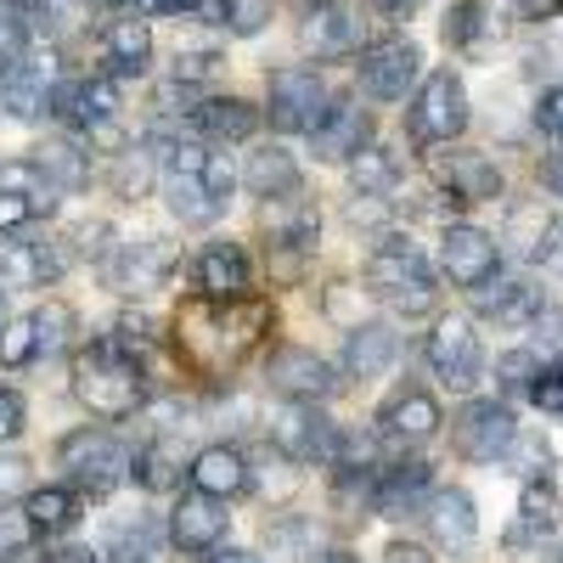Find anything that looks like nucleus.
I'll return each mask as SVG.
<instances>
[{
	"instance_id": "1",
	"label": "nucleus",
	"mask_w": 563,
	"mask_h": 563,
	"mask_svg": "<svg viewBox=\"0 0 563 563\" xmlns=\"http://www.w3.org/2000/svg\"><path fill=\"white\" fill-rule=\"evenodd\" d=\"M271 333V305L265 299H192L175 316V350L180 361L203 372V378H225L238 372Z\"/></svg>"
},
{
	"instance_id": "2",
	"label": "nucleus",
	"mask_w": 563,
	"mask_h": 563,
	"mask_svg": "<svg viewBox=\"0 0 563 563\" xmlns=\"http://www.w3.org/2000/svg\"><path fill=\"white\" fill-rule=\"evenodd\" d=\"M74 395L108 422L135 417L147 406V366H141L135 344L130 339H90L74 355Z\"/></svg>"
},
{
	"instance_id": "3",
	"label": "nucleus",
	"mask_w": 563,
	"mask_h": 563,
	"mask_svg": "<svg viewBox=\"0 0 563 563\" xmlns=\"http://www.w3.org/2000/svg\"><path fill=\"white\" fill-rule=\"evenodd\" d=\"M231 164L214 153V147H198V141H175L169 158H164V198H169V214L180 225H209L225 214L231 203Z\"/></svg>"
},
{
	"instance_id": "4",
	"label": "nucleus",
	"mask_w": 563,
	"mask_h": 563,
	"mask_svg": "<svg viewBox=\"0 0 563 563\" xmlns=\"http://www.w3.org/2000/svg\"><path fill=\"white\" fill-rule=\"evenodd\" d=\"M366 288L378 294L389 310H400V316H422L434 305V271L411 243L389 238L378 254L366 260Z\"/></svg>"
},
{
	"instance_id": "5",
	"label": "nucleus",
	"mask_w": 563,
	"mask_h": 563,
	"mask_svg": "<svg viewBox=\"0 0 563 563\" xmlns=\"http://www.w3.org/2000/svg\"><path fill=\"white\" fill-rule=\"evenodd\" d=\"M57 462L79 496H108L130 479V451L108 434V429H74L57 445Z\"/></svg>"
},
{
	"instance_id": "6",
	"label": "nucleus",
	"mask_w": 563,
	"mask_h": 563,
	"mask_svg": "<svg viewBox=\"0 0 563 563\" xmlns=\"http://www.w3.org/2000/svg\"><path fill=\"white\" fill-rule=\"evenodd\" d=\"M406 130L422 147H451V141L467 130V85L451 68H434L417 85V97L406 108Z\"/></svg>"
},
{
	"instance_id": "7",
	"label": "nucleus",
	"mask_w": 563,
	"mask_h": 563,
	"mask_svg": "<svg viewBox=\"0 0 563 563\" xmlns=\"http://www.w3.org/2000/svg\"><path fill=\"white\" fill-rule=\"evenodd\" d=\"M333 113V97H327V79L316 68H282L271 74V97H265V119L288 135H316L321 119Z\"/></svg>"
},
{
	"instance_id": "8",
	"label": "nucleus",
	"mask_w": 563,
	"mask_h": 563,
	"mask_svg": "<svg viewBox=\"0 0 563 563\" xmlns=\"http://www.w3.org/2000/svg\"><path fill=\"white\" fill-rule=\"evenodd\" d=\"M52 113L85 135H97V141H119V79L108 74H79V79H63L57 85V97H52Z\"/></svg>"
},
{
	"instance_id": "9",
	"label": "nucleus",
	"mask_w": 563,
	"mask_h": 563,
	"mask_svg": "<svg viewBox=\"0 0 563 563\" xmlns=\"http://www.w3.org/2000/svg\"><path fill=\"white\" fill-rule=\"evenodd\" d=\"M512 440H519V422L501 400H467L451 417V445L462 462H496L512 451Z\"/></svg>"
},
{
	"instance_id": "10",
	"label": "nucleus",
	"mask_w": 563,
	"mask_h": 563,
	"mask_svg": "<svg viewBox=\"0 0 563 563\" xmlns=\"http://www.w3.org/2000/svg\"><path fill=\"white\" fill-rule=\"evenodd\" d=\"M417 74H422V52L411 40H400V34L372 40L361 52V68H355V79H361V90L372 102H400L406 90L417 85Z\"/></svg>"
},
{
	"instance_id": "11",
	"label": "nucleus",
	"mask_w": 563,
	"mask_h": 563,
	"mask_svg": "<svg viewBox=\"0 0 563 563\" xmlns=\"http://www.w3.org/2000/svg\"><path fill=\"white\" fill-rule=\"evenodd\" d=\"M422 355H429V372L440 384H451V389L479 384V339H474V321L467 316H440Z\"/></svg>"
},
{
	"instance_id": "12",
	"label": "nucleus",
	"mask_w": 563,
	"mask_h": 563,
	"mask_svg": "<svg viewBox=\"0 0 563 563\" xmlns=\"http://www.w3.org/2000/svg\"><path fill=\"white\" fill-rule=\"evenodd\" d=\"M440 265H445V276L456 282V288L479 294L485 282H496V271H501V243L490 238V231H479V225H445Z\"/></svg>"
},
{
	"instance_id": "13",
	"label": "nucleus",
	"mask_w": 563,
	"mask_h": 563,
	"mask_svg": "<svg viewBox=\"0 0 563 563\" xmlns=\"http://www.w3.org/2000/svg\"><path fill=\"white\" fill-rule=\"evenodd\" d=\"M57 57L52 52H23L7 74H0V108L12 119H40L52 113V97H57Z\"/></svg>"
},
{
	"instance_id": "14",
	"label": "nucleus",
	"mask_w": 563,
	"mask_h": 563,
	"mask_svg": "<svg viewBox=\"0 0 563 563\" xmlns=\"http://www.w3.org/2000/svg\"><path fill=\"white\" fill-rule=\"evenodd\" d=\"M265 378H271V389H276V395L305 400V406H316V400H327V395L339 389V372L327 366L316 350H305V344H282V350H271Z\"/></svg>"
},
{
	"instance_id": "15",
	"label": "nucleus",
	"mask_w": 563,
	"mask_h": 563,
	"mask_svg": "<svg viewBox=\"0 0 563 563\" xmlns=\"http://www.w3.org/2000/svg\"><path fill=\"white\" fill-rule=\"evenodd\" d=\"M271 445L288 456V462H327V456L339 451V429L316 406L288 400V406L276 411V422H271Z\"/></svg>"
},
{
	"instance_id": "16",
	"label": "nucleus",
	"mask_w": 563,
	"mask_h": 563,
	"mask_svg": "<svg viewBox=\"0 0 563 563\" xmlns=\"http://www.w3.org/2000/svg\"><path fill=\"white\" fill-rule=\"evenodd\" d=\"M429 169H434V180L445 186L456 203H490V198H501V169L485 153H474V147H456V141H451V147H440L429 158Z\"/></svg>"
},
{
	"instance_id": "17",
	"label": "nucleus",
	"mask_w": 563,
	"mask_h": 563,
	"mask_svg": "<svg viewBox=\"0 0 563 563\" xmlns=\"http://www.w3.org/2000/svg\"><path fill=\"white\" fill-rule=\"evenodd\" d=\"M52 209H57V186L34 169V158L0 169V238L40 220V214H52Z\"/></svg>"
},
{
	"instance_id": "18",
	"label": "nucleus",
	"mask_w": 563,
	"mask_h": 563,
	"mask_svg": "<svg viewBox=\"0 0 563 563\" xmlns=\"http://www.w3.org/2000/svg\"><path fill=\"white\" fill-rule=\"evenodd\" d=\"M225 501L220 496H209V490H186L180 501H175V512H169V541L180 547V552H214L220 541H225Z\"/></svg>"
},
{
	"instance_id": "19",
	"label": "nucleus",
	"mask_w": 563,
	"mask_h": 563,
	"mask_svg": "<svg viewBox=\"0 0 563 563\" xmlns=\"http://www.w3.org/2000/svg\"><path fill=\"white\" fill-rule=\"evenodd\" d=\"M198 299H254V265L238 243H209L192 260Z\"/></svg>"
},
{
	"instance_id": "20",
	"label": "nucleus",
	"mask_w": 563,
	"mask_h": 563,
	"mask_svg": "<svg viewBox=\"0 0 563 563\" xmlns=\"http://www.w3.org/2000/svg\"><path fill=\"white\" fill-rule=\"evenodd\" d=\"M434 429H440V400H434L429 389H417V384L395 389V395L378 406V434H384L389 445H422Z\"/></svg>"
},
{
	"instance_id": "21",
	"label": "nucleus",
	"mask_w": 563,
	"mask_h": 563,
	"mask_svg": "<svg viewBox=\"0 0 563 563\" xmlns=\"http://www.w3.org/2000/svg\"><path fill=\"white\" fill-rule=\"evenodd\" d=\"M169 271H175V249L169 243H141V249L130 243V249H113V260H108V288L141 299V294H153Z\"/></svg>"
},
{
	"instance_id": "22",
	"label": "nucleus",
	"mask_w": 563,
	"mask_h": 563,
	"mask_svg": "<svg viewBox=\"0 0 563 563\" xmlns=\"http://www.w3.org/2000/svg\"><path fill=\"white\" fill-rule=\"evenodd\" d=\"M372 141V119L355 108V102H333V113L321 119V130L310 135V147L321 164H355Z\"/></svg>"
},
{
	"instance_id": "23",
	"label": "nucleus",
	"mask_w": 563,
	"mask_h": 563,
	"mask_svg": "<svg viewBox=\"0 0 563 563\" xmlns=\"http://www.w3.org/2000/svg\"><path fill=\"white\" fill-rule=\"evenodd\" d=\"M63 276V254L40 238H7L0 243V282L7 288H45Z\"/></svg>"
},
{
	"instance_id": "24",
	"label": "nucleus",
	"mask_w": 563,
	"mask_h": 563,
	"mask_svg": "<svg viewBox=\"0 0 563 563\" xmlns=\"http://www.w3.org/2000/svg\"><path fill=\"white\" fill-rule=\"evenodd\" d=\"M147 63H153V29L147 23L119 18L102 29V74L108 79H135V74H147Z\"/></svg>"
},
{
	"instance_id": "25",
	"label": "nucleus",
	"mask_w": 563,
	"mask_h": 563,
	"mask_svg": "<svg viewBox=\"0 0 563 563\" xmlns=\"http://www.w3.org/2000/svg\"><path fill=\"white\" fill-rule=\"evenodd\" d=\"M249 485H254L249 479V456L238 445H209V451L192 456V490H209V496L231 501V496H243Z\"/></svg>"
},
{
	"instance_id": "26",
	"label": "nucleus",
	"mask_w": 563,
	"mask_h": 563,
	"mask_svg": "<svg viewBox=\"0 0 563 563\" xmlns=\"http://www.w3.org/2000/svg\"><path fill=\"white\" fill-rule=\"evenodd\" d=\"M243 186H249L254 198H265V203L294 198V192H299V164H294V153H288V147H254V153L243 158Z\"/></svg>"
},
{
	"instance_id": "27",
	"label": "nucleus",
	"mask_w": 563,
	"mask_h": 563,
	"mask_svg": "<svg viewBox=\"0 0 563 563\" xmlns=\"http://www.w3.org/2000/svg\"><path fill=\"white\" fill-rule=\"evenodd\" d=\"M474 305H479V316H490L496 327H525V321L541 316V294L530 288V282H519V276L485 282V288L474 294Z\"/></svg>"
},
{
	"instance_id": "28",
	"label": "nucleus",
	"mask_w": 563,
	"mask_h": 563,
	"mask_svg": "<svg viewBox=\"0 0 563 563\" xmlns=\"http://www.w3.org/2000/svg\"><path fill=\"white\" fill-rule=\"evenodd\" d=\"M395 355H400L395 327L366 321V327H355L350 344H344V372H350V378H378V372H389V366H395Z\"/></svg>"
},
{
	"instance_id": "29",
	"label": "nucleus",
	"mask_w": 563,
	"mask_h": 563,
	"mask_svg": "<svg viewBox=\"0 0 563 563\" xmlns=\"http://www.w3.org/2000/svg\"><path fill=\"white\" fill-rule=\"evenodd\" d=\"M198 130L209 135V141H220V147H225V141H249L254 130H260V108L254 102H243V97H209V102H198Z\"/></svg>"
},
{
	"instance_id": "30",
	"label": "nucleus",
	"mask_w": 563,
	"mask_h": 563,
	"mask_svg": "<svg viewBox=\"0 0 563 563\" xmlns=\"http://www.w3.org/2000/svg\"><path fill=\"white\" fill-rule=\"evenodd\" d=\"M299 40L310 45L316 57H339V52H350V45L361 40V23L339 7V0H327V7H310V18H305Z\"/></svg>"
},
{
	"instance_id": "31",
	"label": "nucleus",
	"mask_w": 563,
	"mask_h": 563,
	"mask_svg": "<svg viewBox=\"0 0 563 563\" xmlns=\"http://www.w3.org/2000/svg\"><path fill=\"white\" fill-rule=\"evenodd\" d=\"M34 158V169L57 186V192H79V186L90 180V158H85V147L79 141H68V135H52V141H40V147L29 153Z\"/></svg>"
},
{
	"instance_id": "32",
	"label": "nucleus",
	"mask_w": 563,
	"mask_h": 563,
	"mask_svg": "<svg viewBox=\"0 0 563 563\" xmlns=\"http://www.w3.org/2000/svg\"><path fill=\"white\" fill-rule=\"evenodd\" d=\"M429 530L451 547V552H462V547H474V536H479V512H474V496L467 490H440L434 501H429Z\"/></svg>"
},
{
	"instance_id": "33",
	"label": "nucleus",
	"mask_w": 563,
	"mask_h": 563,
	"mask_svg": "<svg viewBox=\"0 0 563 563\" xmlns=\"http://www.w3.org/2000/svg\"><path fill=\"white\" fill-rule=\"evenodd\" d=\"M429 490V462H395L378 474V485H372V507L389 512V519H400V512Z\"/></svg>"
},
{
	"instance_id": "34",
	"label": "nucleus",
	"mask_w": 563,
	"mask_h": 563,
	"mask_svg": "<svg viewBox=\"0 0 563 563\" xmlns=\"http://www.w3.org/2000/svg\"><path fill=\"white\" fill-rule=\"evenodd\" d=\"M79 490L74 485H45V490H34L29 496V525H34V536H63V530H74V519H79Z\"/></svg>"
},
{
	"instance_id": "35",
	"label": "nucleus",
	"mask_w": 563,
	"mask_h": 563,
	"mask_svg": "<svg viewBox=\"0 0 563 563\" xmlns=\"http://www.w3.org/2000/svg\"><path fill=\"white\" fill-rule=\"evenodd\" d=\"M552 530H558V496H552V485L541 474V479L525 485V507H519V525H512V541H519V547L536 541V536L547 541Z\"/></svg>"
},
{
	"instance_id": "36",
	"label": "nucleus",
	"mask_w": 563,
	"mask_h": 563,
	"mask_svg": "<svg viewBox=\"0 0 563 563\" xmlns=\"http://www.w3.org/2000/svg\"><path fill=\"white\" fill-rule=\"evenodd\" d=\"M501 23H496V0H456L445 12V45H479L490 40Z\"/></svg>"
},
{
	"instance_id": "37",
	"label": "nucleus",
	"mask_w": 563,
	"mask_h": 563,
	"mask_svg": "<svg viewBox=\"0 0 563 563\" xmlns=\"http://www.w3.org/2000/svg\"><path fill=\"white\" fill-rule=\"evenodd\" d=\"M153 153H158V141H141V147H130V153L119 158V169H113V192H119V198H147V192H153L158 164H164V158H153Z\"/></svg>"
},
{
	"instance_id": "38",
	"label": "nucleus",
	"mask_w": 563,
	"mask_h": 563,
	"mask_svg": "<svg viewBox=\"0 0 563 563\" xmlns=\"http://www.w3.org/2000/svg\"><path fill=\"white\" fill-rule=\"evenodd\" d=\"M135 479L147 485V490H175V485H180V456H175V445H169V440H153L147 451L135 456Z\"/></svg>"
},
{
	"instance_id": "39",
	"label": "nucleus",
	"mask_w": 563,
	"mask_h": 563,
	"mask_svg": "<svg viewBox=\"0 0 563 563\" xmlns=\"http://www.w3.org/2000/svg\"><path fill=\"white\" fill-rule=\"evenodd\" d=\"M153 547H158V530H153V519L119 525V530H113V541H108V552H113L119 563H153Z\"/></svg>"
},
{
	"instance_id": "40",
	"label": "nucleus",
	"mask_w": 563,
	"mask_h": 563,
	"mask_svg": "<svg viewBox=\"0 0 563 563\" xmlns=\"http://www.w3.org/2000/svg\"><path fill=\"white\" fill-rule=\"evenodd\" d=\"M29 18H23V7L18 0H0V74H7L23 52H29Z\"/></svg>"
},
{
	"instance_id": "41",
	"label": "nucleus",
	"mask_w": 563,
	"mask_h": 563,
	"mask_svg": "<svg viewBox=\"0 0 563 563\" xmlns=\"http://www.w3.org/2000/svg\"><path fill=\"white\" fill-rule=\"evenodd\" d=\"M350 175H355V192H389V186H395V158L378 153V147H366L350 164Z\"/></svg>"
},
{
	"instance_id": "42",
	"label": "nucleus",
	"mask_w": 563,
	"mask_h": 563,
	"mask_svg": "<svg viewBox=\"0 0 563 563\" xmlns=\"http://www.w3.org/2000/svg\"><path fill=\"white\" fill-rule=\"evenodd\" d=\"M40 355V327H34V316H23V321H12L7 333H0V361L7 366H29Z\"/></svg>"
},
{
	"instance_id": "43",
	"label": "nucleus",
	"mask_w": 563,
	"mask_h": 563,
	"mask_svg": "<svg viewBox=\"0 0 563 563\" xmlns=\"http://www.w3.org/2000/svg\"><path fill=\"white\" fill-rule=\"evenodd\" d=\"M220 23L231 34H260L271 23V0H220Z\"/></svg>"
},
{
	"instance_id": "44",
	"label": "nucleus",
	"mask_w": 563,
	"mask_h": 563,
	"mask_svg": "<svg viewBox=\"0 0 563 563\" xmlns=\"http://www.w3.org/2000/svg\"><path fill=\"white\" fill-rule=\"evenodd\" d=\"M34 327H40V355H52V350H63L74 316H68V305H45V310H34Z\"/></svg>"
},
{
	"instance_id": "45",
	"label": "nucleus",
	"mask_w": 563,
	"mask_h": 563,
	"mask_svg": "<svg viewBox=\"0 0 563 563\" xmlns=\"http://www.w3.org/2000/svg\"><path fill=\"white\" fill-rule=\"evenodd\" d=\"M530 400H536L541 411H552V417H563V355H558L552 366H541V378H536V389H530Z\"/></svg>"
},
{
	"instance_id": "46",
	"label": "nucleus",
	"mask_w": 563,
	"mask_h": 563,
	"mask_svg": "<svg viewBox=\"0 0 563 563\" xmlns=\"http://www.w3.org/2000/svg\"><path fill=\"white\" fill-rule=\"evenodd\" d=\"M536 378H541V361H536L530 350L501 355V384H507V389H536Z\"/></svg>"
},
{
	"instance_id": "47",
	"label": "nucleus",
	"mask_w": 563,
	"mask_h": 563,
	"mask_svg": "<svg viewBox=\"0 0 563 563\" xmlns=\"http://www.w3.org/2000/svg\"><path fill=\"white\" fill-rule=\"evenodd\" d=\"M29 474H34L29 456H0V507H7L12 496H34L29 490Z\"/></svg>"
},
{
	"instance_id": "48",
	"label": "nucleus",
	"mask_w": 563,
	"mask_h": 563,
	"mask_svg": "<svg viewBox=\"0 0 563 563\" xmlns=\"http://www.w3.org/2000/svg\"><path fill=\"white\" fill-rule=\"evenodd\" d=\"M29 536H34L29 512H7V507H0V563H7L12 552H23V547H29Z\"/></svg>"
},
{
	"instance_id": "49",
	"label": "nucleus",
	"mask_w": 563,
	"mask_h": 563,
	"mask_svg": "<svg viewBox=\"0 0 563 563\" xmlns=\"http://www.w3.org/2000/svg\"><path fill=\"white\" fill-rule=\"evenodd\" d=\"M23 434V395L12 384H0V445Z\"/></svg>"
},
{
	"instance_id": "50",
	"label": "nucleus",
	"mask_w": 563,
	"mask_h": 563,
	"mask_svg": "<svg viewBox=\"0 0 563 563\" xmlns=\"http://www.w3.org/2000/svg\"><path fill=\"white\" fill-rule=\"evenodd\" d=\"M512 445H519V474H525V479H536V467H547V462H552V445H547V440H536V434H519Z\"/></svg>"
},
{
	"instance_id": "51",
	"label": "nucleus",
	"mask_w": 563,
	"mask_h": 563,
	"mask_svg": "<svg viewBox=\"0 0 563 563\" xmlns=\"http://www.w3.org/2000/svg\"><path fill=\"white\" fill-rule=\"evenodd\" d=\"M536 124H541L552 141H563V85L541 97V108H536Z\"/></svg>"
},
{
	"instance_id": "52",
	"label": "nucleus",
	"mask_w": 563,
	"mask_h": 563,
	"mask_svg": "<svg viewBox=\"0 0 563 563\" xmlns=\"http://www.w3.org/2000/svg\"><path fill=\"white\" fill-rule=\"evenodd\" d=\"M141 18H175V12H192L198 0H135Z\"/></svg>"
},
{
	"instance_id": "53",
	"label": "nucleus",
	"mask_w": 563,
	"mask_h": 563,
	"mask_svg": "<svg viewBox=\"0 0 563 563\" xmlns=\"http://www.w3.org/2000/svg\"><path fill=\"white\" fill-rule=\"evenodd\" d=\"M384 563H429V552L411 547V541H395V547L384 552Z\"/></svg>"
},
{
	"instance_id": "54",
	"label": "nucleus",
	"mask_w": 563,
	"mask_h": 563,
	"mask_svg": "<svg viewBox=\"0 0 563 563\" xmlns=\"http://www.w3.org/2000/svg\"><path fill=\"white\" fill-rule=\"evenodd\" d=\"M519 12L525 18H552V12H563V0H519Z\"/></svg>"
},
{
	"instance_id": "55",
	"label": "nucleus",
	"mask_w": 563,
	"mask_h": 563,
	"mask_svg": "<svg viewBox=\"0 0 563 563\" xmlns=\"http://www.w3.org/2000/svg\"><path fill=\"white\" fill-rule=\"evenodd\" d=\"M372 7H378V12H389V18H411V12L422 7V0H372Z\"/></svg>"
},
{
	"instance_id": "56",
	"label": "nucleus",
	"mask_w": 563,
	"mask_h": 563,
	"mask_svg": "<svg viewBox=\"0 0 563 563\" xmlns=\"http://www.w3.org/2000/svg\"><path fill=\"white\" fill-rule=\"evenodd\" d=\"M52 563H97V552H85V547H68V552H57Z\"/></svg>"
},
{
	"instance_id": "57",
	"label": "nucleus",
	"mask_w": 563,
	"mask_h": 563,
	"mask_svg": "<svg viewBox=\"0 0 563 563\" xmlns=\"http://www.w3.org/2000/svg\"><path fill=\"white\" fill-rule=\"evenodd\" d=\"M203 563H254V552H209Z\"/></svg>"
},
{
	"instance_id": "58",
	"label": "nucleus",
	"mask_w": 563,
	"mask_h": 563,
	"mask_svg": "<svg viewBox=\"0 0 563 563\" xmlns=\"http://www.w3.org/2000/svg\"><path fill=\"white\" fill-rule=\"evenodd\" d=\"M7 563H52V558H45V552H34V547H23V552H12Z\"/></svg>"
},
{
	"instance_id": "59",
	"label": "nucleus",
	"mask_w": 563,
	"mask_h": 563,
	"mask_svg": "<svg viewBox=\"0 0 563 563\" xmlns=\"http://www.w3.org/2000/svg\"><path fill=\"white\" fill-rule=\"evenodd\" d=\"M90 7H108V12H119V7H130V0H90Z\"/></svg>"
},
{
	"instance_id": "60",
	"label": "nucleus",
	"mask_w": 563,
	"mask_h": 563,
	"mask_svg": "<svg viewBox=\"0 0 563 563\" xmlns=\"http://www.w3.org/2000/svg\"><path fill=\"white\" fill-rule=\"evenodd\" d=\"M321 563H361V558H350V552H333V558H321Z\"/></svg>"
},
{
	"instance_id": "61",
	"label": "nucleus",
	"mask_w": 563,
	"mask_h": 563,
	"mask_svg": "<svg viewBox=\"0 0 563 563\" xmlns=\"http://www.w3.org/2000/svg\"><path fill=\"white\" fill-rule=\"evenodd\" d=\"M7 327H12V321H7V294H0V333H7Z\"/></svg>"
},
{
	"instance_id": "62",
	"label": "nucleus",
	"mask_w": 563,
	"mask_h": 563,
	"mask_svg": "<svg viewBox=\"0 0 563 563\" xmlns=\"http://www.w3.org/2000/svg\"><path fill=\"white\" fill-rule=\"evenodd\" d=\"M316 7H327V0H316Z\"/></svg>"
},
{
	"instance_id": "63",
	"label": "nucleus",
	"mask_w": 563,
	"mask_h": 563,
	"mask_svg": "<svg viewBox=\"0 0 563 563\" xmlns=\"http://www.w3.org/2000/svg\"><path fill=\"white\" fill-rule=\"evenodd\" d=\"M558 563H563V558H558Z\"/></svg>"
}]
</instances>
